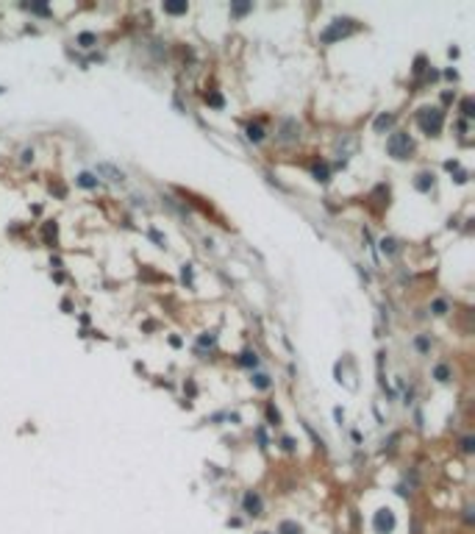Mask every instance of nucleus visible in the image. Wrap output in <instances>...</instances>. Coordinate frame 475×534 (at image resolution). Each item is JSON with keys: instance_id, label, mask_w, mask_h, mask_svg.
I'll list each match as a JSON object with an SVG mask.
<instances>
[{"instance_id": "1", "label": "nucleus", "mask_w": 475, "mask_h": 534, "mask_svg": "<svg viewBox=\"0 0 475 534\" xmlns=\"http://www.w3.org/2000/svg\"><path fill=\"white\" fill-rule=\"evenodd\" d=\"M417 122H419V128H423L428 136H436L439 131H442L445 112H442V109H436V106H425V109H419V112H417Z\"/></svg>"}, {"instance_id": "2", "label": "nucleus", "mask_w": 475, "mask_h": 534, "mask_svg": "<svg viewBox=\"0 0 475 534\" xmlns=\"http://www.w3.org/2000/svg\"><path fill=\"white\" fill-rule=\"evenodd\" d=\"M353 31H356V23H353L350 17H336L334 23L320 33V42H322V45H331V42H336V39L350 37Z\"/></svg>"}, {"instance_id": "3", "label": "nucleus", "mask_w": 475, "mask_h": 534, "mask_svg": "<svg viewBox=\"0 0 475 534\" xmlns=\"http://www.w3.org/2000/svg\"><path fill=\"white\" fill-rule=\"evenodd\" d=\"M387 150L392 159H409V153L414 150V142H411V136L406 131H395L387 139Z\"/></svg>"}, {"instance_id": "4", "label": "nucleus", "mask_w": 475, "mask_h": 534, "mask_svg": "<svg viewBox=\"0 0 475 534\" xmlns=\"http://www.w3.org/2000/svg\"><path fill=\"white\" fill-rule=\"evenodd\" d=\"M395 526H397V518H395V512H392V509H378L375 512L373 529L378 534H392V531H395Z\"/></svg>"}, {"instance_id": "5", "label": "nucleus", "mask_w": 475, "mask_h": 534, "mask_svg": "<svg viewBox=\"0 0 475 534\" xmlns=\"http://www.w3.org/2000/svg\"><path fill=\"white\" fill-rule=\"evenodd\" d=\"M242 509L247 512V515H261V512H264V501H261V495L256 490H247L245 495H242Z\"/></svg>"}, {"instance_id": "6", "label": "nucleus", "mask_w": 475, "mask_h": 534, "mask_svg": "<svg viewBox=\"0 0 475 534\" xmlns=\"http://www.w3.org/2000/svg\"><path fill=\"white\" fill-rule=\"evenodd\" d=\"M278 534H303V526L295 523V520H281V523H278Z\"/></svg>"}, {"instance_id": "7", "label": "nucleus", "mask_w": 475, "mask_h": 534, "mask_svg": "<svg viewBox=\"0 0 475 534\" xmlns=\"http://www.w3.org/2000/svg\"><path fill=\"white\" fill-rule=\"evenodd\" d=\"M298 134H300V126H298L295 120H286V122H284V134H281V139H284V142H286V139H298Z\"/></svg>"}, {"instance_id": "8", "label": "nucleus", "mask_w": 475, "mask_h": 534, "mask_svg": "<svg viewBox=\"0 0 475 534\" xmlns=\"http://www.w3.org/2000/svg\"><path fill=\"white\" fill-rule=\"evenodd\" d=\"M98 173L100 175H112V181H122V170H117V167H112V164H98Z\"/></svg>"}, {"instance_id": "9", "label": "nucleus", "mask_w": 475, "mask_h": 534, "mask_svg": "<svg viewBox=\"0 0 475 534\" xmlns=\"http://www.w3.org/2000/svg\"><path fill=\"white\" fill-rule=\"evenodd\" d=\"M392 122H395V114H387V112H383V114H378V120H375V126H373V128H375L378 134H381V131H387V128L392 126Z\"/></svg>"}, {"instance_id": "10", "label": "nucleus", "mask_w": 475, "mask_h": 534, "mask_svg": "<svg viewBox=\"0 0 475 534\" xmlns=\"http://www.w3.org/2000/svg\"><path fill=\"white\" fill-rule=\"evenodd\" d=\"M239 365H242V367H256L259 365L256 351H242V353H239Z\"/></svg>"}, {"instance_id": "11", "label": "nucleus", "mask_w": 475, "mask_h": 534, "mask_svg": "<svg viewBox=\"0 0 475 534\" xmlns=\"http://www.w3.org/2000/svg\"><path fill=\"white\" fill-rule=\"evenodd\" d=\"M431 187H433V175L431 173H419L417 175V189H419V192H428Z\"/></svg>"}, {"instance_id": "12", "label": "nucleus", "mask_w": 475, "mask_h": 534, "mask_svg": "<svg viewBox=\"0 0 475 534\" xmlns=\"http://www.w3.org/2000/svg\"><path fill=\"white\" fill-rule=\"evenodd\" d=\"M187 0H184V3H164V11H167V14H187Z\"/></svg>"}, {"instance_id": "13", "label": "nucleus", "mask_w": 475, "mask_h": 534, "mask_svg": "<svg viewBox=\"0 0 475 534\" xmlns=\"http://www.w3.org/2000/svg\"><path fill=\"white\" fill-rule=\"evenodd\" d=\"M247 139H250V142H261V139H264V128L250 122V126H247Z\"/></svg>"}, {"instance_id": "14", "label": "nucleus", "mask_w": 475, "mask_h": 534, "mask_svg": "<svg viewBox=\"0 0 475 534\" xmlns=\"http://www.w3.org/2000/svg\"><path fill=\"white\" fill-rule=\"evenodd\" d=\"M78 184H81L84 189H95V187H98V178H95L92 173H81V175H78Z\"/></svg>"}, {"instance_id": "15", "label": "nucleus", "mask_w": 475, "mask_h": 534, "mask_svg": "<svg viewBox=\"0 0 475 534\" xmlns=\"http://www.w3.org/2000/svg\"><path fill=\"white\" fill-rule=\"evenodd\" d=\"M214 342H217V334H214V331H209V334H203V337H200V340H197V351H203V348H206V345H209V348H214Z\"/></svg>"}, {"instance_id": "16", "label": "nucleus", "mask_w": 475, "mask_h": 534, "mask_svg": "<svg viewBox=\"0 0 475 534\" xmlns=\"http://www.w3.org/2000/svg\"><path fill=\"white\" fill-rule=\"evenodd\" d=\"M250 381H253V387H256V389H267V387L272 384V381H270V376H264V373H256Z\"/></svg>"}, {"instance_id": "17", "label": "nucleus", "mask_w": 475, "mask_h": 534, "mask_svg": "<svg viewBox=\"0 0 475 534\" xmlns=\"http://www.w3.org/2000/svg\"><path fill=\"white\" fill-rule=\"evenodd\" d=\"M312 173H314L317 181H328V164H314Z\"/></svg>"}, {"instance_id": "18", "label": "nucleus", "mask_w": 475, "mask_h": 534, "mask_svg": "<svg viewBox=\"0 0 475 534\" xmlns=\"http://www.w3.org/2000/svg\"><path fill=\"white\" fill-rule=\"evenodd\" d=\"M206 103H211L214 109H223L225 100H223V95H220V92H209V95H206Z\"/></svg>"}, {"instance_id": "19", "label": "nucleus", "mask_w": 475, "mask_h": 534, "mask_svg": "<svg viewBox=\"0 0 475 534\" xmlns=\"http://www.w3.org/2000/svg\"><path fill=\"white\" fill-rule=\"evenodd\" d=\"M250 9H253L250 3H233V6H231V11H233V14H236V17L247 14V11H250Z\"/></svg>"}, {"instance_id": "20", "label": "nucleus", "mask_w": 475, "mask_h": 534, "mask_svg": "<svg viewBox=\"0 0 475 534\" xmlns=\"http://www.w3.org/2000/svg\"><path fill=\"white\" fill-rule=\"evenodd\" d=\"M433 376H436V381H447V379H450V370H447V365H436Z\"/></svg>"}, {"instance_id": "21", "label": "nucleus", "mask_w": 475, "mask_h": 534, "mask_svg": "<svg viewBox=\"0 0 475 534\" xmlns=\"http://www.w3.org/2000/svg\"><path fill=\"white\" fill-rule=\"evenodd\" d=\"M461 114H464V117H472V98H464L461 100Z\"/></svg>"}, {"instance_id": "22", "label": "nucleus", "mask_w": 475, "mask_h": 534, "mask_svg": "<svg viewBox=\"0 0 475 534\" xmlns=\"http://www.w3.org/2000/svg\"><path fill=\"white\" fill-rule=\"evenodd\" d=\"M45 239H47V242H56V223L45 225Z\"/></svg>"}, {"instance_id": "23", "label": "nucleus", "mask_w": 475, "mask_h": 534, "mask_svg": "<svg viewBox=\"0 0 475 534\" xmlns=\"http://www.w3.org/2000/svg\"><path fill=\"white\" fill-rule=\"evenodd\" d=\"M381 248H383V253H395L397 251V239H383Z\"/></svg>"}, {"instance_id": "24", "label": "nucleus", "mask_w": 475, "mask_h": 534, "mask_svg": "<svg viewBox=\"0 0 475 534\" xmlns=\"http://www.w3.org/2000/svg\"><path fill=\"white\" fill-rule=\"evenodd\" d=\"M181 278H184V284H192V264H184Z\"/></svg>"}, {"instance_id": "25", "label": "nucleus", "mask_w": 475, "mask_h": 534, "mask_svg": "<svg viewBox=\"0 0 475 534\" xmlns=\"http://www.w3.org/2000/svg\"><path fill=\"white\" fill-rule=\"evenodd\" d=\"M267 417H270V423H281V415L275 406H267Z\"/></svg>"}, {"instance_id": "26", "label": "nucleus", "mask_w": 475, "mask_h": 534, "mask_svg": "<svg viewBox=\"0 0 475 534\" xmlns=\"http://www.w3.org/2000/svg\"><path fill=\"white\" fill-rule=\"evenodd\" d=\"M472 442H475V440H472V437H464V440H461V451H464V454H470V451L475 448V445H472Z\"/></svg>"}, {"instance_id": "27", "label": "nucleus", "mask_w": 475, "mask_h": 534, "mask_svg": "<svg viewBox=\"0 0 475 534\" xmlns=\"http://www.w3.org/2000/svg\"><path fill=\"white\" fill-rule=\"evenodd\" d=\"M445 312H447L445 300H433V314H445Z\"/></svg>"}, {"instance_id": "28", "label": "nucleus", "mask_w": 475, "mask_h": 534, "mask_svg": "<svg viewBox=\"0 0 475 534\" xmlns=\"http://www.w3.org/2000/svg\"><path fill=\"white\" fill-rule=\"evenodd\" d=\"M25 9H31L33 14H50V9H47V6H25Z\"/></svg>"}, {"instance_id": "29", "label": "nucleus", "mask_w": 475, "mask_h": 534, "mask_svg": "<svg viewBox=\"0 0 475 534\" xmlns=\"http://www.w3.org/2000/svg\"><path fill=\"white\" fill-rule=\"evenodd\" d=\"M78 42L84 45V47H89V45L95 42V37H92V33H81V37H78Z\"/></svg>"}, {"instance_id": "30", "label": "nucleus", "mask_w": 475, "mask_h": 534, "mask_svg": "<svg viewBox=\"0 0 475 534\" xmlns=\"http://www.w3.org/2000/svg\"><path fill=\"white\" fill-rule=\"evenodd\" d=\"M417 348H419V351L425 353V351H428V348H431V342L425 340V337H419V340H417Z\"/></svg>"}, {"instance_id": "31", "label": "nucleus", "mask_w": 475, "mask_h": 534, "mask_svg": "<svg viewBox=\"0 0 475 534\" xmlns=\"http://www.w3.org/2000/svg\"><path fill=\"white\" fill-rule=\"evenodd\" d=\"M256 437H259L261 448H267V434H264V429H259V431H256Z\"/></svg>"}, {"instance_id": "32", "label": "nucleus", "mask_w": 475, "mask_h": 534, "mask_svg": "<svg viewBox=\"0 0 475 534\" xmlns=\"http://www.w3.org/2000/svg\"><path fill=\"white\" fill-rule=\"evenodd\" d=\"M31 159H33V150L25 148V150H23V162H31Z\"/></svg>"}, {"instance_id": "33", "label": "nucleus", "mask_w": 475, "mask_h": 534, "mask_svg": "<svg viewBox=\"0 0 475 534\" xmlns=\"http://www.w3.org/2000/svg\"><path fill=\"white\" fill-rule=\"evenodd\" d=\"M284 448H286V451H295V442L289 440V437H284Z\"/></svg>"}, {"instance_id": "34", "label": "nucleus", "mask_w": 475, "mask_h": 534, "mask_svg": "<svg viewBox=\"0 0 475 534\" xmlns=\"http://www.w3.org/2000/svg\"><path fill=\"white\" fill-rule=\"evenodd\" d=\"M259 534H270V531H259Z\"/></svg>"}]
</instances>
